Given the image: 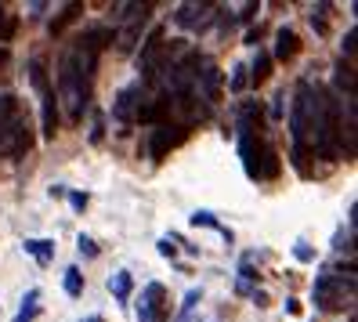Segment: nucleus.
<instances>
[{
  "mask_svg": "<svg viewBox=\"0 0 358 322\" xmlns=\"http://www.w3.org/2000/svg\"><path fill=\"white\" fill-rule=\"evenodd\" d=\"M333 80H336V88H341V91H348V102H355V69H351V62H348V66L341 62Z\"/></svg>",
  "mask_w": 358,
  "mask_h": 322,
  "instance_id": "17",
  "label": "nucleus"
},
{
  "mask_svg": "<svg viewBox=\"0 0 358 322\" xmlns=\"http://www.w3.org/2000/svg\"><path fill=\"white\" fill-rule=\"evenodd\" d=\"M355 297V275H341V272H326L315 279V304L322 312H341L348 308V300Z\"/></svg>",
  "mask_w": 358,
  "mask_h": 322,
  "instance_id": "6",
  "label": "nucleus"
},
{
  "mask_svg": "<svg viewBox=\"0 0 358 322\" xmlns=\"http://www.w3.org/2000/svg\"><path fill=\"white\" fill-rule=\"evenodd\" d=\"M254 300H257V308H264L268 304V293L264 290H254Z\"/></svg>",
  "mask_w": 358,
  "mask_h": 322,
  "instance_id": "33",
  "label": "nucleus"
},
{
  "mask_svg": "<svg viewBox=\"0 0 358 322\" xmlns=\"http://www.w3.org/2000/svg\"><path fill=\"white\" fill-rule=\"evenodd\" d=\"M69 206H73V210H87V196H83V192H73V196H69Z\"/></svg>",
  "mask_w": 358,
  "mask_h": 322,
  "instance_id": "28",
  "label": "nucleus"
},
{
  "mask_svg": "<svg viewBox=\"0 0 358 322\" xmlns=\"http://www.w3.org/2000/svg\"><path fill=\"white\" fill-rule=\"evenodd\" d=\"M199 66H203V73H196V91L203 94L206 105H214L221 98V73L214 62H199Z\"/></svg>",
  "mask_w": 358,
  "mask_h": 322,
  "instance_id": "10",
  "label": "nucleus"
},
{
  "mask_svg": "<svg viewBox=\"0 0 358 322\" xmlns=\"http://www.w3.org/2000/svg\"><path fill=\"white\" fill-rule=\"evenodd\" d=\"M268 73H271V55L268 51H257V58H254V66L246 69V76H250V83H264Z\"/></svg>",
  "mask_w": 358,
  "mask_h": 322,
  "instance_id": "15",
  "label": "nucleus"
},
{
  "mask_svg": "<svg viewBox=\"0 0 358 322\" xmlns=\"http://www.w3.org/2000/svg\"><path fill=\"white\" fill-rule=\"evenodd\" d=\"M293 253H297V261H315V250L304 246V243H301V246H293Z\"/></svg>",
  "mask_w": 358,
  "mask_h": 322,
  "instance_id": "29",
  "label": "nucleus"
},
{
  "mask_svg": "<svg viewBox=\"0 0 358 322\" xmlns=\"http://www.w3.org/2000/svg\"><path fill=\"white\" fill-rule=\"evenodd\" d=\"M206 11H214V8L210 4H181L178 15H174V22L181 29H199V26H206Z\"/></svg>",
  "mask_w": 358,
  "mask_h": 322,
  "instance_id": "11",
  "label": "nucleus"
},
{
  "mask_svg": "<svg viewBox=\"0 0 358 322\" xmlns=\"http://www.w3.org/2000/svg\"><path fill=\"white\" fill-rule=\"evenodd\" d=\"M87 322H101V318H98V315H94V318H87Z\"/></svg>",
  "mask_w": 358,
  "mask_h": 322,
  "instance_id": "34",
  "label": "nucleus"
},
{
  "mask_svg": "<svg viewBox=\"0 0 358 322\" xmlns=\"http://www.w3.org/2000/svg\"><path fill=\"white\" fill-rule=\"evenodd\" d=\"M192 225L196 228H217V221H214V214H210V210H196L192 214Z\"/></svg>",
  "mask_w": 358,
  "mask_h": 322,
  "instance_id": "23",
  "label": "nucleus"
},
{
  "mask_svg": "<svg viewBox=\"0 0 358 322\" xmlns=\"http://www.w3.org/2000/svg\"><path fill=\"white\" fill-rule=\"evenodd\" d=\"M188 134V123H171V120H163L156 123V131H152V141H149V156L152 160H163L171 148H178Z\"/></svg>",
  "mask_w": 358,
  "mask_h": 322,
  "instance_id": "8",
  "label": "nucleus"
},
{
  "mask_svg": "<svg viewBox=\"0 0 358 322\" xmlns=\"http://www.w3.org/2000/svg\"><path fill=\"white\" fill-rule=\"evenodd\" d=\"M286 312H289V315H301V300L289 297V300H286Z\"/></svg>",
  "mask_w": 358,
  "mask_h": 322,
  "instance_id": "31",
  "label": "nucleus"
},
{
  "mask_svg": "<svg viewBox=\"0 0 358 322\" xmlns=\"http://www.w3.org/2000/svg\"><path fill=\"white\" fill-rule=\"evenodd\" d=\"M311 153H319L322 160L341 156V109H336V98L329 91H319V105H315Z\"/></svg>",
  "mask_w": 358,
  "mask_h": 322,
  "instance_id": "4",
  "label": "nucleus"
},
{
  "mask_svg": "<svg viewBox=\"0 0 358 322\" xmlns=\"http://www.w3.org/2000/svg\"><path fill=\"white\" fill-rule=\"evenodd\" d=\"M29 80H33V88L40 94V127H44V138H55V131H58V98H55V88L48 80L44 58L29 62Z\"/></svg>",
  "mask_w": 358,
  "mask_h": 322,
  "instance_id": "7",
  "label": "nucleus"
},
{
  "mask_svg": "<svg viewBox=\"0 0 358 322\" xmlns=\"http://www.w3.org/2000/svg\"><path fill=\"white\" fill-rule=\"evenodd\" d=\"M159 253H163V257H178V250L171 246V239H159Z\"/></svg>",
  "mask_w": 358,
  "mask_h": 322,
  "instance_id": "30",
  "label": "nucleus"
},
{
  "mask_svg": "<svg viewBox=\"0 0 358 322\" xmlns=\"http://www.w3.org/2000/svg\"><path fill=\"white\" fill-rule=\"evenodd\" d=\"M196 300H199V290H188V293H185V304H181V312L188 315V312L196 308Z\"/></svg>",
  "mask_w": 358,
  "mask_h": 322,
  "instance_id": "27",
  "label": "nucleus"
},
{
  "mask_svg": "<svg viewBox=\"0 0 358 322\" xmlns=\"http://www.w3.org/2000/svg\"><path fill=\"white\" fill-rule=\"evenodd\" d=\"M319 83L301 80L293 91V105H289V134H293V163L304 170L308 153H311V120H315V105H319Z\"/></svg>",
  "mask_w": 358,
  "mask_h": 322,
  "instance_id": "3",
  "label": "nucleus"
},
{
  "mask_svg": "<svg viewBox=\"0 0 358 322\" xmlns=\"http://www.w3.org/2000/svg\"><path fill=\"white\" fill-rule=\"evenodd\" d=\"M80 11H83V4H66V8H62V11H58V18L51 22V36H58V33L66 29V26L73 22V18L80 15Z\"/></svg>",
  "mask_w": 358,
  "mask_h": 322,
  "instance_id": "18",
  "label": "nucleus"
},
{
  "mask_svg": "<svg viewBox=\"0 0 358 322\" xmlns=\"http://www.w3.org/2000/svg\"><path fill=\"white\" fill-rule=\"evenodd\" d=\"M36 300H40V290H29L26 300H22V312L15 315V322H33L36 318Z\"/></svg>",
  "mask_w": 358,
  "mask_h": 322,
  "instance_id": "21",
  "label": "nucleus"
},
{
  "mask_svg": "<svg viewBox=\"0 0 358 322\" xmlns=\"http://www.w3.org/2000/svg\"><path fill=\"white\" fill-rule=\"evenodd\" d=\"M257 40H261V26H257V29H250V33H246V44H254V48H257Z\"/></svg>",
  "mask_w": 358,
  "mask_h": 322,
  "instance_id": "32",
  "label": "nucleus"
},
{
  "mask_svg": "<svg viewBox=\"0 0 358 322\" xmlns=\"http://www.w3.org/2000/svg\"><path fill=\"white\" fill-rule=\"evenodd\" d=\"M109 290H113L116 300H131V293H134V275H131V272H116V275L109 279Z\"/></svg>",
  "mask_w": 358,
  "mask_h": 322,
  "instance_id": "14",
  "label": "nucleus"
},
{
  "mask_svg": "<svg viewBox=\"0 0 358 322\" xmlns=\"http://www.w3.org/2000/svg\"><path fill=\"white\" fill-rule=\"evenodd\" d=\"M250 83V76H246V66H236V73H231V91H243Z\"/></svg>",
  "mask_w": 358,
  "mask_h": 322,
  "instance_id": "24",
  "label": "nucleus"
},
{
  "mask_svg": "<svg viewBox=\"0 0 358 322\" xmlns=\"http://www.w3.org/2000/svg\"><path fill=\"white\" fill-rule=\"evenodd\" d=\"M355 40H358V29L351 26L348 36H344V55H348V58H355Z\"/></svg>",
  "mask_w": 358,
  "mask_h": 322,
  "instance_id": "26",
  "label": "nucleus"
},
{
  "mask_svg": "<svg viewBox=\"0 0 358 322\" xmlns=\"http://www.w3.org/2000/svg\"><path fill=\"white\" fill-rule=\"evenodd\" d=\"M239 156H243V170L254 181L279 174V156L261 134V109L254 102H246L239 109Z\"/></svg>",
  "mask_w": 358,
  "mask_h": 322,
  "instance_id": "2",
  "label": "nucleus"
},
{
  "mask_svg": "<svg viewBox=\"0 0 358 322\" xmlns=\"http://www.w3.org/2000/svg\"><path fill=\"white\" fill-rule=\"evenodd\" d=\"M33 148V127L18 109L15 94H0V156H26Z\"/></svg>",
  "mask_w": 358,
  "mask_h": 322,
  "instance_id": "5",
  "label": "nucleus"
},
{
  "mask_svg": "<svg viewBox=\"0 0 358 322\" xmlns=\"http://www.w3.org/2000/svg\"><path fill=\"white\" fill-rule=\"evenodd\" d=\"M15 29H18V18L0 4V44H8V40L15 36Z\"/></svg>",
  "mask_w": 358,
  "mask_h": 322,
  "instance_id": "19",
  "label": "nucleus"
},
{
  "mask_svg": "<svg viewBox=\"0 0 358 322\" xmlns=\"http://www.w3.org/2000/svg\"><path fill=\"white\" fill-rule=\"evenodd\" d=\"M26 253L36 257L40 265H48L51 257H55V243L51 239H26Z\"/></svg>",
  "mask_w": 358,
  "mask_h": 322,
  "instance_id": "16",
  "label": "nucleus"
},
{
  "mask_svg": "<svg viewBox=\"0 0 358 322\" xmlns=\"http://www.w3.org/2000/svg\"><path fill=\"white\" fill-rule=\"evenodd\" d=\"M311 29L319 33V36L329 33V4H319V8L311 11Z\"/></svg>",
  "mask_w": 358,
  "mask_h": 322,
  "instance_id": "20",
  "label": "nucleus"
},
{
  "mask_svg": "<svg viewBox=\"0 0 358 322\" xmlns=\"http://www.w3.org/2000/svg\"><path fill=\"white\" fill-rule=\"evenodd\" d=\"M116 33L105 29V26H94L83 36H76L73 44L66 48V55L58 58V102H66L69 109V120L80 123L83 120V109L91 102V83H94V69H98V55L105 44H113Z\"/></svg>",
  "mask_w": 358,
  "mask_h": 322,
  "instance_id": "1",
  "label": "nucleus"
},
{
  "mask_svg": "<svg viewBox=\"0 0 358 322\" xmlns=\"http://www.w3.org/2000/svg\"><path fill=\"white\" fill-rule=\"evenodd\" d=\"M171 315V304H166V290L159 283H149L141 293V304H138V318L141 322H163Z\"/></svg>",
  "mask_w": 358,
  "mask_h": 322,
  "instance_id": "9",
  "label": "nucleus"
},
{
  "mask_svg": "<svg viewBox=\"0 0 358 322\" xmlns=\"http://www.w3.org/2000/svg\"><path fill=\"white\" fill-rule=\"evenodd\" d=\"M62 286H66L69 297H80V293H83V275H80V268H66V279H62Z\"/></svg>",
  "mask_w": 358,
  "mask_h": 322,
  "instance_id": "22",
  "label": "nucleus"
},
{
  "mask_svg": "<svg viewBox=\"0 0 358 322\" xmlns=\"http://www.w3.org/2000/svg\"><path fill=\"white\" fill-rule=\"evenodd\" d=\"M76 246H80V253H83V257H98V246H94V239H91V235H80V239H76Z\"/></svg>",
  "mask_w": 358,
  "mask_h": 322,
  "instance_id": "25",
  "label": "nucleus"
},
{
  "mask_svg": "<svg viewBox=\"0 0 358 322\" xmlns=\"http://www.w3.org/2000/svg\"><path fill=\"white\" fill-rule=\"evenodd\" d=\"M297 55H301V36L293 29H279L275 33V58L279 62H293Z\"/></svg>",
  "mask_w": 358,
  "mask_h": 322,
  "instance_id": "12",
  "label": "nucleus"
},
{
  "mask_svg": "<svg viewBox=\"0 0 358 322\" xmlns=\"http://www.w3.org/2000/svg\"><path fill=\"white\" fill-rule=\"evenodd\" d=\"M138 91H141V88H123V91L116 94V105H113V116H116L120 123H131V120H134V105H138L134 98H138Z\"/></svg>",
  "mask_w": 358,
  "mask_h": 322,
  "instance_id": "13",
  "label": "nucleus"
}]
</instances>
